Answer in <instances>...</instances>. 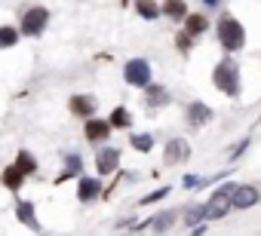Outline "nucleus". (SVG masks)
<instances>
[{
  "label": "nucleus",
  "instance_id": "obj_1",
  "mask_svg": "<svg viewBox=\"0 0 261 236\" xmlns=\"http://www.w3.org/2000/svg\"><path fill=\"white\" fill-rule=\"evenodd\" d=\"M218 40H221V46H224L227 52H237V49H243V43H246V31H243V25H240L233 16H224V19L218 22Z\"/></svg>",
  "mask_w": 261,
  "mask_h": 236
},
{
  "label": "nucleus",
  "instance_id": "obj_2",
  "mask_svg": "<svg viewBox=\"0 0 261 236\" xmlns=\"http://www.w3.org/2000/svg\"><path fill=\"white\" fill-rule=\"evenodd\" d=\"M212 80H215V86H218L224 95H237V92H240V68L233 65V58L218 62V68H215Z\"/></svg>",
  "mask_w": 261,
  "mask_h": 236
},
{
  "label": "nucleus",
  "instance_id": "obj_3",
  "mask_svg": "<svg viewBox=\"0 0 261 236\" xmlns=\"http://www.w3.org/2000/svg\"><path fill=\"white\" fill-rule=\"evenodd\" d=\"M233 190H237V184H224L215 190V196L206 202V221H218L233 209Z\"/></svg>",
  "mask_w": 261,
  "mask_h": 236
},
{
  "label": "nucleus",
  "instance_id": "obj_4",
  "mask_svg": "<svg viewBox=\"0 0 261 236\" xmlns=\"http://www.w3.org/2000/svg\"><path fill=\"white\" fill-rule=\"evenodd\" d=\"M123 80L129 86H151V65L145 58H133L123 68Z\"/></svg>",
  "mask_w": 261,
  "mask_h": 236
},
{
  "label": "nucleus",
  "instance_id": "obj_5",
  "mask_svg": "<svg viewBox=\"0 0 261 236\" xmlns=\"http://www.w3.org/2000/svg\"><path fill=\"white\" fill-rule=\"evenodd\" d=\"M46 22H49V13H46L43 7H34V10H28V13H25V19H22V34L37 37V34H43Z\"/></svg>",
  "mask_w": 261,
  "mask_h": 236
},
{
  "label": "nucleus",
  "instance_id": "obj_6",
  "mask_svg": "<svg viewBox=\"0 0 261 236\" xmlns=\"http://www.w3.org/2000/svg\"><path fill=\"white\" fill-rule=\"evenodd\" d=\"M209 120H212L209 104H203V101H191V104H188V123H191V129H200V126H206Z\"/></svg>",
  "mask_w": 261,
  "mask_h": 236
},
{
  "label": "nucleus",
  "instance_id": "obj_7",
  "mask_svg": "<svg viewBox=\"0 0 261 236\" xmlns=\"http://www.w3.org/2000/svg\"><path fill=\"white\" fill-rule=\"evenodd\" d=\"M95 166H98L101 175L117 172V166H120V151H117V148H101L98 157H95Z\"/></svg>",
  "mask_w": 261,
  "mask_h": 236
},
{
  "label": "nucleus",
  "instance_id": "obj_8",
  "mask_svg": "<svg viewBox=\"0 0 261 236\" xmlns=\"http://www.w3.org/2000/svg\"><path fill=\"white\" fill-rule=\"evenodd\" d=\"M258 199L261 196H258V190L252 184H237V190H233V209H252Z\"/></svg>",
  "mask_w": 261,
  "mask_h": 236
},
{
  "label": "nucleus",
  "instance_id": "obj_9",
  "mask_svg": "<svg viewBox=\"0 0 261 236\" xmlns=\"http://www.w3.org/2000/svg\"><path fill=\"white\" fill-rule=\"evenodd\" d=\"M188 154H191V144L185 141V138H172L169 144H166V163L169 166H175V163H181V160H188Z\"/></svg>",
  "mask_w": 261,
  "mask_h": 236
},
{
  "label": "nucleus",
  "instance_id": "obj_10",
  "mask_svg": "<svg viewBox=\"0 0 261 236\" xmlns=\"http://www.w3.org/2000/svg\"><path fill=\"white\" fill-rule=\"evenodd\" d=\"M98 193H101V184H98V178H89V175H83V178H80V184H77V196H80L83 202H92Z\"/></svg>",
  "mask_w": 261,
  "mask_h": 236
},
{
  "label": "nucleus",
  "instance_id": "obj_11",
  "mask_svg": "<svg viewBox=\"0 0 261 236\" xmlns=\"http://www.w3.org/2000/svg\"><path fill=\"white\" fill-rule=\"evenodd\" d=\"M111 135V123L108 120H86V138L89 141H101Z\"/></svg>",
  "mask_w": 261,
  "mask_h": 236
},
{
  "label": "nucleus",
  "instance_id": "obj_12",
  "mask_svg": "<svg viewBox=\"0 0 261 236\" xmlns=\"http://www.w3.org/2000/svg\"><path fill=\"white\" fill-rule=\"evenodd\" d=\"M148 92H145V104H151V107H163L166 101H169V92L163 89V86H145Z\"/></svg>",
  "mask_w": 261,
  "mask_h": 236
},
{
  "label": "nucleus",
  "instance_id": "obj_13",
  "mask_svg": "<svg viewBox=\"0 0 261 236\" xmlns=\"http://www.w3.org/2000/svg\"><path fill=\"white\" fill-rule=\"evenodd\" d=\"M16 215H19V221H22L25 227H31V230H37V218H34V202H28V199H22V202L16 205Z\"/></svg>",
  "mask_w": 261,
  "mask_h": 236
},
{
  "label": "nucleus",
  "instance_id": "obj_14",
  "mask_svg": "<svg viewBox=\"0 0 261 236\" xmlns=\"http://www.w3.org/2000/svg\"><path fill=\"white\" fill-rule=\"evenodd\" d=\"M71 110L80 113V116H89V113L95 110V101H92L89 95H74V98H71Z\"/></svg>",
  "mask_w": 261,
  "mask_h": 236
},
{
  "label": "nucleus",
  "instance_id": "obj_15",
  "mask_svg": "<svg viewBox=\"0 0 261 236\" xmlns=\"http://www.w3.org/2000/svg\"><path fill=\"white\" fill-rule=\"evenodd\" d=\"M206 28H209V22H206V16H197V13H194V16H188V19H185V31H188L191 37H197V34H203Z\"/></svg>",
  "mask_w": 261,
  "mask_h": 236
},
{
  "label": "nucleus",
  "instance_id": "obj_16",
  "mask_svg": "<svg viewBox=\"0 0 261 236\" xmlns=\"http://www.w3.org/2000/svg\"><path fill=\"white\" fill-rule=\"evenodd\" d=\"M163 13H166L169 19H188V4H185V0H166V4H163Z\"/></svg>",
  "mask_w": 261,
  "mask_h": 236
},
{
  "label": "nucleus",
  "instance_id": "obj_17",
  "mask_svg": "<svg viewBox=\"0 0 261 236\" xmlns=\"http://www.w3.org/2000/svg\"><path fill=\"white\" fill-rule=\"evenodd\" d=\"M136 13H139L142 19H157V16L163 13V7H157L154 0H136Z\"/></svg>",
  "mask_w": 261,
  "mask_h": 236
},
{
  "label": "nucleus",
  "instance_id": "obj_18",
  "mask_svg": "<svg viewBox=\"0 0 261 236\" xmlns=\"http://www.w3.org/2000/svg\"><path fill=\"white\" fill-rule=\"evenodd\" d=\"M22 181H25V172H22L19 166H10V169L4 172V184H7L10 190H19V187H22Z\"/></svg>",
  "mask_w": 261,
  "mask_h": 236
},
{
  "label": "nucleus",
  "instance_id": "obj_19",
  "mask_svg": "<svg viewBox=\"0 0 261 236\" xmlns=\"http://www.w3.org/2000/svg\"><path fill=\"white\" fill-rule=\"evenodd\" d=\"M80 166H83V163H80V157H77V154H68V166H65V172H62V175H59L56 181L62 184V181H68V178H74V175L80 172Z\"/></svg>",
  "mask_w": 261,
  "mask_h": 236
},
{
  "label": "nucleus",
  "instance_id": "obj_20",
  "mask_svg": "<svg viewBox=\"0 0 261 236\" xmlns=\"http://www.w3.org/2000/svg\"><path fill=\"white\" fill-rule=\"evenodd\" d=\"M200 221H206V205H191L185 212V227H197Z\"/></svg>",
  "mask_w": 261,
  "mask_h": 236
},
{
  "label": "nucleus",
  "instance_id": "obj_21",
  "mask_svg": "<svg viewBox=\"0 0 261 236\" xmlns=\"http://www.w3.org/2000/svg\"><path fill=\"white\" fill-rule=\"evenodd\" d=\"M111 129H129V123H133V120H129V113H126V107H117L114 113H111Z\"/></svg>",
  "mask_w": 261,
  "mask_h": 236
},
{
  "label": "nucleus",
  "instance_id": "obj_22",
  "mask_svg": "<svg viewBox=\"0 0 261 236\" xmlns=\"http://www.w3.org/2000/svg\"><path fill=\"white\" fill-rule=\"evenodd\" d=\"M16 43H19V31L10 28V25H4V28H0V49H10Z\"/></svg>",
  "mask_w": 261,
  "mask_h": 236
},
{
  "label": "nucleus",
  "instance_id": "obj_23",
  "mask_svg": "<svg viewBox=\"0 0 261 236\" xmlns=\"http://www.w3.org/2000/svg\"><path fill=\"white\" fill-rule=\"evenodd\" d=\"M16 166H19V169H22L25 175H31V172H37V160H34V157H31L28 151H22V154H19V160H16Z\"/></svg>",
  "mask_w": 261,
  "mask_h": 236
},
{
  "label": "nucleus",
  "instance_id": "obj_24",
  "mask_svg": "<svg viewBox=\"0 0 261 236\" xmlns=\"http://www.w3.org/2000/svg\"><path fill=\"white\" fill-rule=\"evenodd\" d=\"M175 218H178V215H175V212H160V215H157V218H154V221H151V224H154V227H157V230H160V233H163V230H169V227H172V224H175Z\"/></svg>",
  "mask_w": 261,
  "mask_h": 236
},
{
  "label": "nucleus",
  "instance_id": "obj_25",
  "mask_svg": "<svg viewBox=\"0 0 261 236\" xmlns=\"http://www.w3.org/2000/svg\"><path fill=\"white\" fill-rule=\"evenodd\" d=\"M129 141H133V148H136V151H142V154H148V151L154 148V138H151V135H133Z\"/></svg>",
  "mask_w": 261,
  "mask_h": 236
},
{
  "label": "nucleus",
  "instance_id": "obj_26",
  "mask_svg": "<svg viewBox=\"0 0 261 236\" xmlns=\"http://www.w3.org/2000/svg\"><path fill=\"white\" fill-rule=\"evenodd\" d=\"M169 193V187H160V190H154V193H148L145 199H142V205H148V202H157V199H163Z\"/></svg>",
  "mask_w": 261,
  "mask_h": 236
},
{
  "label": "nucleus",
  "instance_id": "obj_27",
  "mask_svg": "<svg viewBox=\"0 0 261 236\" xmlns=\"http://www.w3.org/2000/svg\"><path fill=\"white\" fill-rule=\"evenodd\" d=\"M246 148H249V138H243V141H237V148H233L230 154H233V157H240V154H243Z\"/></svg>",
  "mask_w": 261,
  "mask_h": 236
},
{
  "label": "nucleus",
  "instance_id": "obj_28",
  "mask_svg": "<svg viewBox=\"0 0 261 236\" xmlns=\"http://www.w3.org/2000/svg\"><path fill=\"white\" fill-rule=\"evenodd\" d=\"M200 181H203L200 175H188V178H185V187H200Z\"/></svg>",
  "mask_w": 261,
  "mask_h": 236
},
{
  "label": "nucleus",
  "instance_id": "obj_29",
  "mask_svg": "<svg viewBox=\"0 0 261 236\" xmlns=\"http://www.w3.org/2000/svg\"><path fill=\"white\" fill-rule=\"evenodd\" d=\"M218 4H221V0H206V7H209V10H212V7H218Z\"/></svg>",
  "mask_w": 261,
  "mask_h": 236
}]
</instances>
